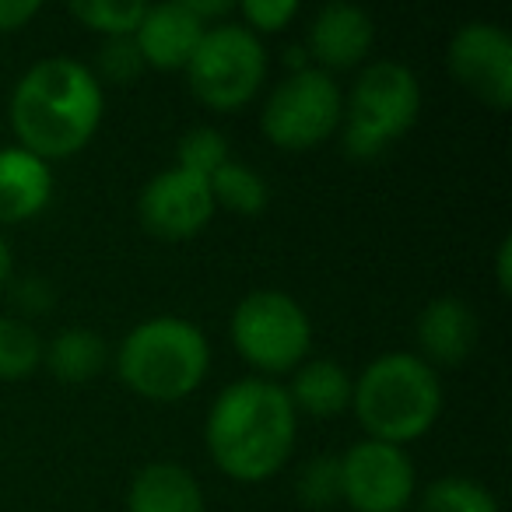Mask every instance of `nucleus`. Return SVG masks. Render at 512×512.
Masks as SVG:
<instances>
[{"label": "nucleus", "mask_w": 512, "mask_h": 512, "mask_svg": "<svg viewBox=\"0 0 512 512\" xmlns=\"http://www.w3.org/2000/svg\"><path fill=\"white\" fill-rule=\"evenodd\" d=\"M299 439V414L274 379L228 383L207 411L204 442L214 467L239 484L271 481L285 470Z\"/></svg>", "instance_id": "1"}, {"label": "nucleus", "mask_w": 512, "mask_h": 512, "mask_svg": "<svg viewBox=\"0 0 512 512\" xmlns=\"http://www.w3.org/2000/svg\"><path fill=\"white\" fill-rule=\"evenodd\" d=\"M106 116V92L88 64L46 57L18 78L11 92V130L18 148L43 162H60L95 141Z\"/></svg>", "instance_id": "2"}, {"label": "nucleus", "mask_w": 512, "mask_h": 512, "mask_svg": "<svg viewBox=\"0 0 512 512\" xmlns=\"http://www.w3.org/2000/svg\"><path fill=\"white\" fill-rule=\"evenodd\" d=\"M351 411L365 428V439L404 449L439 421L442 379L414 351H386L358 372Z\"/></svg>", "instance_id": "3"}, {"label": "nucleus", "mask_w": 512, "mask_h": 512, "mask_svg": "<svg viewBox=\"0 0 512 512\" xmlns=\"http://www.w3.org/2000/svg\"><path fill=\"white\" fill-rule=\"evenodd\" d=\"M116 372L137 397L151 404H179L204 386L211 372V344L204 330L183 316H151L120 341Z\"/></svg>", "instance_id": "4"}, {"label": "nucleus", "mask_w": 512, "mask_h": 512, "mask_svg": "<svg viewBox=\"0 0 512 512\" xmlns=\"http://www.w3.org/2000/svg\"><path fill=\"white\" fill-rule=\"evenodd\" d=\"M421 116V81L400 60L369 64L344 99L341 144L351 158L372 162L386 155Z\"/></svg>", "instance_id": "5"}, {"label": "nucleus", "mask_w": 512, "mask_h": 512, "mask_svg": "<svg viewBox=\"0 0 512 512\" xmlns=\"http://www.w3.org/2000/svg\"><path fill=\"white\" fill-rule=\"evenodd\" d=\"M228 337L256 376H288L313 351V320L288 292L260 288L232 309Z\"/></svg>", "instance_id": "6"}, {"label": "nucleus", "mask_w": 512, "mask_h": 512, "mask_svg": "<svg viewBox=\"0 0 512 512\" xmlns=\"http://www.w3.org/2000/svg\"><path fill=\"white\" fill-rule=\"evenodd\" d=\"M183 74L200 106L214 113H235L264 88L267 46L242 22H218L204 32Z\"/></svg>", "instance_id": "7"}, {"label": "nucleus", "mask_w": 512, "mask_h": 512, "mask_svg": "<svg viewBox=\"0 0 512 512\" xmlns=\"http://www.w3.org/2000/svg\"><path fill=\"white\" fill-rule=\"evenodd\" d=\"M344 120V92L337 78L306 67L288 74L274 92L267 95L260 127L264 137L281 151H313L327 144L341 130Z\"/></svg>", "instance_id": "8"}, {"label": "nucleus", "mask_w": 512, "mask_h": 512, "mask_svg": "<svg viewBox=\"0 0 512 512\" xmlns=\"http://www.w3.org/2000/svg\"><path fill=\"white\" fill-rule=\"evenodd\" d=\"M418 495V470L407 449L362 439L341 453V502L351 512H407Z\"/></svg>", "instance_id": "9"}, {"label": "nucleus", "mask_w": 512, "mask_h": 512, "mask_svg": "<svg viewBox=\"0 0 512 512\" xmlns=\"http://www.w3.org/2000/svg\"><path fill=\"white\" fill-rule=\"evenodd\" d=\"M446 67L463 92L481 99L495 113L512 106V39L502 25H460L446 46Z\"/></svg>", "instance_id": "10"}, {"label": "nucleus", "mask_w": 512, "mask_h": 512, "mask_svg": "<svg viewBox=\"0 0 512 512\" xmlns=\"http://www.w3.org/2000/svg\"><path fill=\"white\" fill-rule=\"evenodd\" d=\"M211 183L197 172H186L179 165L155 172L137 193V218L144 232L165 242H183L200 235L214 218Z\"/></svg>", "instance_id": "11"}, {"label": "nucleus", "mask_w": 512, "mask_h": 512, "mask_svg": "<svg viewBox=\"0 0 512 512\" xmlns=\"http://www.w3.org/2000/svg\"><path fill=\"white\" fill-rule=\"evenodd\" d=\"M376 43V22L358 4H323L306 29V57L316 71L330 74L355 71L365 64Z\"/></svg>", "instance_id": "12"}, {"label": "nucleus", "mask_w": 512, "mask_h": 512, "mask_svg": "<svg viewBox=\"0 0 512 512\" xmlns=\"http://www.w3.org/2000/svg\"><path fill=\"white\" fill-rule=\"evenodd\" d=\"M414 337H418V358H425L435 372L456 369L474 355L481 320L470 302L456 299V295H439L418 313Z\"/></svg>", "instance_id": "13"}, {"label": "nucleus", "mask_w": 512, "mask_h": 512, "mask_svg": "<svg viewBox=\"0 0 512 512\" xmlns=\"http://www.w3.org/2000/svg\"><path fill=\"white\" fill-rule=\"evenodd\" d=\"M207 25L186 8V0L155 4L144 11L141 25L134 32V43L144 57V67L155 71H186L190 57L197 53Z\"/></svg>", "instance_id": "14"}, {"label": "nucleus", "mask_w": 512, "mask_h": 512, "mask_svg": "<svg viewBox=\"0 0 512 512\" xmlns=\"http://www.w3.org/2000/svg\"><path fill=\"white\" fill-rule=\"evenodd\" d=\"M53 186L57 179L50 162L18 144L0 148V225H25L39 218L50 207Z\"/></svg>", "instance_id": "15"}, {"label": "nucleus", "mask_w": 512, "mask_h": 512, "mask_svg": "<svg viewBox=\"0 0 512 512\" xmlns=\"http://www.w3.org/2000/svg\"><path fill=\"white\" fill-rule=\"evenodd\" d=\"M127 512H207L204 488L183 463L155 460L130 481Z\"/></svg>", "instance_id": "16"}, {"label": "nucleus", "mask_w": 512, "mask_h": 512, "mask_svg": "<svg viewBox=\"0 0 512 512\" xmlns=\"http://www.w3.org/2000/svg\"><path fill=\"white\" fill-rule=\"evenodd\" d=\"M288 400H292L295 414H309L316 421H330L351 407V390L355 379L348 376L341 362L334 358H306L299 369L292 372V386Z\"/></svg>", "instance_id": "17"}, {"label": "nucleus", "mask_w": 512, "mask_h": 512, "mask_svg": "<svg viewBox=\"0 0 512 512\" xmlns=\"http://www.w3.org/2000/svg\"><path fill=\"white\" fill-rule=\"evenodd\" d=\"M109 362V348L102 334L88 327H67L43 344V365L60 383H88L95 379Z\"/></svg>", "instance_id": "18"}, {"label": "nucleus", "mask_w": 512, "mask_h": 512, "mask_svg": "<svg viewBox=\"0 0 512 512\" xmlns=\"http://www.w3.org/2000/svg\"><path fill=\"white\" fill-rule=\"evenodd\" d=\"M211 197H214V207L221 211H232V214H242V218H256V214H264L267 204H271V186L253 165L246 162H225L211 179Z\"/></svg>", "instance_id": "19"}, {"label": "nucleus", "mask_w": 512, "mask_h": 512, "mask_svg": "<svg viewBox=\"0 0 512 512\" xmlns=\"http://www.w3.org/2000/svg\"><path fill=\"white\" fill-rule=\"evenodd\" d=\"M418 512H502V505L474 477L442 474L421 491Z\"/></svg>", "instance_id": "20"}, {"label": "nucleus", "mask_w": 512, "mask_h": 512, "mask_svg": "<svg viewBox=\"0 0 512 512\" xmlns=\"http://www.w3.org/2000/svg\"><path fill=\"white\" fill-rule=\"evenodd\" d=\"M43 365V337L29 320L0 316V383L29 379Z\"/></svg>", "instance_id": "21"}, {"label": "nucleus", "mask_w": 512, "mask_h": 512, "mask_svg": "<svg viewBox=\"0 0 512 512\" xmlns=\"http://www.w3.org/2000/svg\"><path fill=\"white\" fill-rule=\"evenodd\" d=\"M225 162H232V151H228V137L221 134L218 127L200 123V127L186 130V134L179 137V148H176L179 169L197 172V176L211 179Z\"/></svg>", "instance_id": "22"}, {"label": "nucleus", "mask_w": 512, "mask_h": 512, "mask_svg": "<svg viewBox=\"0 0 512 512\" xmlns=\"http://www.w3.org/2000/svg\"><path fill=\"white\" fill-rule=\"evenodd\" d=\"M144 11H148V4H116V0H78V4H71V15L85 29L99 32L102 39L134 36Z\"/></svg>", "instance_id": "23"}, {"label": "nucleus", "mask_w": 512, "mask_h": 512, "mask_svg": "<svg viewBox=\"0 0 512 512\" xmlns=\"http://www.w3.org/2000/svg\"><path fill=\"white\" fill-rule=\"evenodd\" d=\"M295 491H299V502L306 509L327 512L341 505V456H313L299 470Z\"/></svg>", "instance_id": "24"}, {"label": "nucleus", "mask_w": 512, "mask_h": 512, "mask_svg": "<svg viewBox=\"0 0 512 512\" xmlns=\"http://www.w3.org/2000/svg\"><path fill=\"white\" fill-rule=\"evenodd\" d=\"M95 67H99L95 78H106L109 85H130V81H137L144 71H148V67H144L141 50H137V43H134V36L102 39Z\"/></svg>", "instance_id": "25"}, {"label": "nucleus", "mask_w": 512, "mask_h": 512, "mask_svg": "<svg viewBox=\"0 0 512 512\" xmlns=\"http://www.w3.org/2000/svg\"><path fill=\"white\" fill-rule=\"evenodd\" d=\"M239 18L249 32L256 36H271V32H285L288 25L299 18V4L295 0H246L239 4Z\"/></svg>", "instance_id": "26"}, {"label": "nucleus", "mask_w": 512, "mask_h": 512, "mask_svg": "<svg viewBox=\"0 0 512 512\" xmlns=\"http://www.w3.org/2000/svg\"><path fill=\"white\" fill-rule=\"evenodd\" d=\"M15 302L25 313H50L53 306V288L46 285V278H25L15 288Z\"/></svg>", "instance_id": "27"}, {"label": "nucleus", "mask_w": 512, "mask_h": 512, "mask_svg": "<svg viewBox=\"0 0 512 512\" xmlns=\"http://www.w3.org/2000/svg\"><path fill=\"white\" fill-rule=\"evenodd\" d=\"M39 15V0H0V32H18Z\"/></svg>", "instance_id": "28"}, {"label": "nucleus", "mask_w": 512, "mask_h": 512, "mask_svg": "<svg viewBox=\"0 0 512 512\" xmlns=\"http://www.w3.org/2000/svg\"><path fill=\"white\" fill-rule=\"evenodd\" d=\"M509 260H512V239L505 235L495 249V281L502 288V295H509V285H512V274H509Z\"/></svg>", "instance_id": "29"}, {"label": "nucleus", "mask_w": 512, "mask_h": 512, "mask_svg": "<svg viewBox=\"0 0 512 512\" xmlns=\"http://www.w3.org/2000/svg\"><path fill=\"white\" fill-rule=\"evenodd\" d=\"M11 274H15V253H11L8 235L0 232V292L11 285Z\"/></svg>", "instance_id": "30"}]
</instances>
